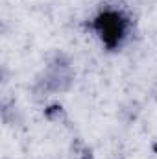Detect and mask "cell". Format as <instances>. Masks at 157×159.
Here are the masks:
<instances>
[{
  "label": "cell",
  "mask_w": 157,
  "mask_h": 159,
  "mask_svg": "<svg viewBox=\"0 0 157 159\" xmlns=\"http://www.w3.org/2000/svg\"><path fill=\"white\" fill-rule=\"evenodd\" d=\"M92 30L107 50H115V48L120 46L122 39L126 37L128 20L120 11L105 9V11H102L94 17Z\"/></svg>",
  "instance_id": "1"
}]
</instances>
